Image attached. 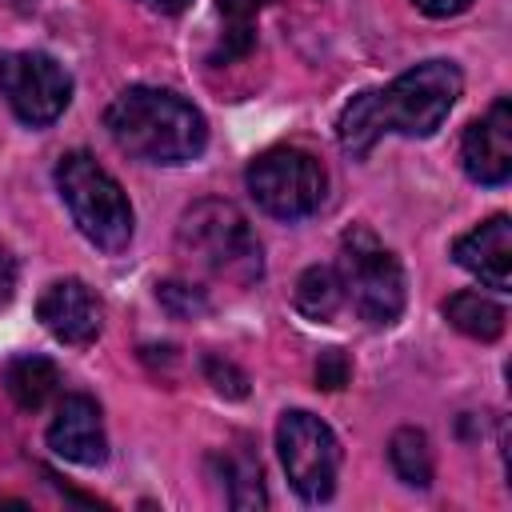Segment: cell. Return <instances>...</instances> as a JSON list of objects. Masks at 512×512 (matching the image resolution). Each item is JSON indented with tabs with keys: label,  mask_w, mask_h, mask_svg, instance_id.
<instances>
[{
	"label": "cell",
	"mask_w": 512,
	"mask_h": 512,
	"mask_svg": "<svg viewBox=\"0 0 512 512\" xmlns=\"http://www.w3.org/2000/svg\"><path fill=\"white\" fill-rule=\"evenodd\" d=\"M460 88H464V76L452 60H424L400 72L392 84L360 92L344 104L336 120L340 148L348 156H364L384 132L432 136L452 112V104L460 100Z\"/></svg>",
	"instance_id": "cell-1"
},
{
	"label": "cell",
	"mask_w": 512,
	"mask_h": 512,
	"mask_svg": "<svg viewBox=\"0 0 512 512\" xmlns=\"http://www.w3.org/2000/svg\"><path fill=\"white\" fill-rule=\"evenodd\" d=\"M104 128L116 140L120 152L144 160V164H188L208 144V124L200 108H192L180 92L136 84L124 88L108 112Z\"/></svg>",
	"instance_id": "cell-2"
},
{
	"label": "cell",
	"mask_w": 512,
	"mask_h": 512,
	"mask_svg": "<svg viewBox=\"0 0 512 512\" xmlns=\"http://www.w3.org/2000/svg\"><path fill=\"white\" fill-rule=\"evenodd\" d=\"M176 252L184 256L188 268L216 276V280H232V284H252L264 272V256H260V240L252 232V224L244 220V212L228 200H200L180 216L176 228Z\"/></svg>",
	"instance_id": "cell-3"
},
{
	"label": "cell",
	"mask_w": 512,
	"mask_h": 512,
	"mask_svg": "<svg viewBox=\"0 0 512 512\" xmlns=\"http://www.w3.org/2000/svg\"><path fill=\"white\" fill-rule=\"evenodd\" d=\"M56 188H60V200L68 204L72 224L80 228V236L88 244H96L108 256L128 248L132 224H136L132 204L124 196V188L116 184V176L104 164H96V156L64 152L56 164Z\"/></svg>",
	"instance_id": "cell-4"
},
{
	"label": "cell",
	"mask_w": 512,
	"mask_h": 512,
	"mask_svg": "<svg viewBox=\"0 0 512 512\" xmlns=\"http://www.w3.org/2000/svg\"><path fill=\"white\" fill-rule=\"evenodd\" d=\"M336 272H340V284H344V300H352L360 320H368L376 328H388V324L400 320V312H404V268L372 228L352 224L344 232Z\"/></svg>",
	"instance_id": "cell-5"
},
{
	"label": "cell",
	"mask_w": 512,
	"mask_h": 512,
	"mask_svg": "<svg viewBox=\"0 0 512 512\" xmlns=\"http://www.w3.org/2000/svg\"><path fill=\"white\" fill-rule=\"evenodd\" d=\"M244 180H248L252 200L276 220L312 216L324 200V188H328L324 164L304 148H268V152H260L248 164Z\"/></svg>",
	"instance_id": "cell-6"
},
{
	"label": "cell",
	"mask_w": 512,
	"mask_h": 512,
	"mask_svg": "<svg viewBox=\"0 0 512 512\" xmlns=\"http://www.w3.org/2000/svg\"><path fill=\"white\" fill-rule=\"evenodd\" d=\"M276 452H280L288 484L296 488L300 500L320 504V500H328L336 492L340 444H336L332 428L320 416H312L304 408L284 412L280 424H276Z\"/></svg>",
	"instance_id": "cell-7"
},
{
	"label": "cell",
	"mask_w": 512,
	"mask_h": 512,
	"mask_svg": "<svg viewBox=\"0 0 512 512\" xmlns=\"http://www.w3.org/2000/svg\"><path fill=\"white\" fill-rule=\"evenodd\" d=\"M0 96L28 128L52 124L72 100V76L44 52H4L0 56Z\"/></svg>",
	"instance_id": "cell-8"
},
{
	"label": "cell",
	"mask_w": 512,
	"mask_h": 512,
	"mask_svg": "<svg viewBox=\"0 0 512 512\" xmlns=\"http://www.w3.org/2000/svg\"><path fill=\"white\" fill-rule=\"evenodd\" d=\"M36 316H40V324L60 344H72V348L92 344L100 336V328H104V304H100V296L84 280H76V276L52 280L40 292V300H36Z\"/></svg>",
	"instance_id": "cell-9"
},
{
	"label": "cell",
	"mask_w": 512,
	"mask_h": 512,
	"mask_svg": "<svg viewBox=\"0 0 512 512\" xmlns=\"http://www.w3.org/2000/svg\"><path fill=\"white\" fill-rule=\"evenodd\" d=\"M460 164L476 184H488V188L512 176V104L504 96L464 128Z\"/></svg>",
	"instance_id": "cell-10"
},
{
	"label": "cell",
	"mask_w": 512,
	"mask_h": 512,
	"mask_svg": "<svg viewBox=\"0 0 512 512\" xmlns=\"http://www.w3.org/2000/svg\"><path fill=\"white\" fill-rule=\"evenodd\" d=\"M48 448L56 456H64L68 464H80V468H96L104 464L108 456V436H104V420H100V408L92 396H64L52 424H48Z\"/></svg>",
	"instance_id": "cell-11"
},
{
	"label": "cell",
	"mask_w": 512,
	"mask_h": 512,
	"mask_svg": "<svg viewBox=\"0 0 512 512\" xmlns=\"http://www.w3.org/2000/svg\"><path fill=\"white\" fill-rule=\"evenodd\" d=\"M452 256H456L460 268H468L472 276H480L488 288H500L504 292L512 284V220L504 212L488 216L472 232L456 236Z\"/></svg>",
	"instance_id": "cell-12"
},
{
	"label": "cell",
	"mask_w": 512,
	"mask_h": 512,
	"mask_svg": "<svg viewBox=\"0 0 512 512\" xmlns=\"http://www.w3.org/2000/svg\"><path fill=\"white\" fill-rule=\"evenodd\" d=\"M56 384H60L56 364L44 360V356H32V352L8 360V368H4V388H8V396L16 400V408H24V412L44 408L48 396L56 392Z\"/></svg>",
	"instance_id": "cell-13"
},
{
	"label": "cell",
	"mask_w": 512,
	"mask_h": 512,
	"mask_svg": "<svg viewBox=\"0 0 512 512\" xmlns=\"http://www.w3.org/2000/svg\"><path fill=\"white\" fill-rule=\"evenodd\" d=\"M444 316L456 332L472 336V340H496L508 324V312L500 300L484 296V292H456L444 300Z\"/></svg>",
	"instance_id": "cell-14"
},
{
	"label": "cell",
	"mask_w": 512,
	"mask_h": 512,
	"mask_svg": "<svg viewBox=\"0 0 512 512\" xmlns=\"http://www.w3.org/2000/svg\"><path fill=\"white\" fill-rule=\"evenodd\" d=\"M344 304V284H340V272L332 264H312L300 280H296V308L308 316V320H332Z\"/></svg>",
	"instance_id": "cell-15"
},
{
	"label": "cell",
	"mask_w": 512,
	"mask_h": 512,
	"mask_svg": "<svg viewBox=\"0 0 512 512\" xmlns=\"http://www.w3.org/2000/svg\"><path fill=\"white\" fill-rule=\"evenodd\" d=\"M388 464L408 488H428L432 484V448L420 428H396L388 440Z\"/></svg>",
	"instance_id": "cell-16"
},
{
	"label": "cell",
	"mask_w": 512,
	"mask_h": 512,
	"mask_svg": "<svg viewBox=\"0 0 512 512\" xmlns=\"http://www.w3.org/2000/svg\"><path fill=\"white\" fill-rule=\"evenodd\" d=\"M220 464V480L228 484V504L232 508H264V480H260V464L248 452H232V456H216Z\"/></svg>",
	"instance_id": "cell-17"
},
{
	"label": "cell",
	"mask_w": 512,
	"mask_h": 512,
	"mask_svg": "<svg viewBox=\"0 0 512 512\" xmlns=\"http://www.w3.org/2000/svg\"><path fill=\"white\" fill-rule=\"evenodd\" d=\"M156 300L176 316V320H188V316H200L208 308L204 292L196 284H184V280H164L156 284Z\"/></svg>",
	"instance_id": "cell-18"
},
{
	"label": "cell",
	"mask_w": 512,
	"mask_h": 512,
	"mask_svg": "<svg viewBox=\"0 0 512 512\" xmlns=\"http://www.w3.org/2000/svg\"><path fill=\"white\" fill-rule=\"evenodd\" d=\"M204 376H208V384H212L220 396H228V400L248 396V376H244L232 360H224V356H204Z\"/></svg>",
	"instance_id": "cell-19"
},
{
	"label": "cell",
	"mask_w": 512,
	"mask_h": 512,
	"mask_svg": "<svg viewBox=\"0 0 512 512\" xmlns=\"http://www.w3.org/2000/svg\"><path fill=\"white\" fill-rule=\"evenodd\" d=\"M348 372H352V364H348V356H344L340 348L320 352V360H316V384H320L324 392L344 388V384H348Z\"/></svg>",
	"instance_id": "cell-20"
},
{
	"label": "cell",
	"mask_w": 512,
	"mask_h": 512,
	"mask_svg": "<svg viewBox=\"0 0 512 512\" xmlns=\"http://www.w3.org/2000/svg\"><path fill=\"white\" fill-rule=\"evenodd\" d=\"M272 0H220V16L232 24V28H248V20L260 12V8H268Z\"/></svg>",
	"instance_id": "cell-21"
},
{
	"label": "cell",
	"mask_w": 512,
	"mask_h": 512,
	"mask_svg": "<svg viewBox=\"0 0 512 512\" xmlns=\"http://www.w3.org/2000/svg\"><path fill=\"white\" fill-rule=\"evenodd\" d=\"M12 296H16V260H12V252L0 244V308H8Z\"/></svg>",
	"instance_id": "cell-22"
},
{
	"label": "cell",
	"mask_w": 512,
	"mask_h": 512,
	"mask_svg": "<svg viewBox=\"0 0 512 512\" xmlns=\"http://www.w3.org/2000/svg\"><path fill=\"white\" fill-rule=\"evenodd\" d=\"M424 16H436V20H444V16H456V12H464L472 0H412Z\"/></svg>",
	"instance_id": "cell-23"
},
{
	"label": "cell",
	"mask_w": 512,
	"mask_h": 512,
	"mask_svg": "<svg viewBox=\"0 0 512 512\" xmlns=\"http://www.w3.org/2000/svg\"><path fill=\"white\" fill-rule=\"evenodd\" d=\"M144 4H148V8H156V12H168V16L188 8V0H144Z\"/></svg>",
	"instance_id": "cell-24"
},
{
	"label": "cell",
	"mask_w": 512,
	"mask_h": 512,
	"mask_svg": "<svg viewBox=\"0 0 512 512\" xmlns=\"http://www.w3.org/2000/svg\"><path fill=\"white\" fill-rule=\"evenodd\" d=\"M4 8H16V12H28V8H36L40 0H0Z\"/></svg>",
	"instance_id": "cell-25"
}]
</instances>
